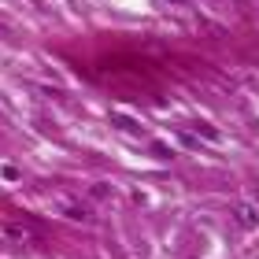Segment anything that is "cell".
<instances>
[{
    "label": "cell",
    "instance_id": "obj_1",
    "mask_svg": "<svg viewBox=\"0 0 259 259\" xmlns=\"http://www.w3.org/2000/svg\"><path fill=\"white\" fill-rule=\"evenodd\" d=\"M56 204L63 207V215L67 219H81V222H93V211L81 204V200H74V196H67V193H56Z\"/></svg>",
    "mask_w": 259,
    "mask_h": 259
},
{
    "label": "cell",
    "instance_id": "obj_2",
    "mask_svg": "<svg viewBox=\"0 0 259 259\" xmlns=\"http://www.w3.org/2000/svg\"><path fill=\"white\" fill-rule=\"evenodd\" d=\"M233 219H237V226H244V230L259 226V211L252 204H233Z\"/></svg>",
    "mask_w": 259,
    "mask_h": 259
},
{
    "label": "cell",
    "instance_id": "obj_3",
    "mask_svg": "<svg viewBox=\"0 0 259 259\" xmlns=\"http://www.w3.org/2000/svg\"><path fill=\"white\" fill-rule=\"evenodd\" d=\"M174 4H193V0H174Z\"/></svg>",
    "mask_w": 259,
    "mask_h": 259
}]
</instances>
